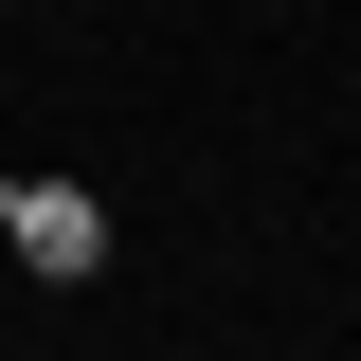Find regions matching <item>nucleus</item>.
<instances>
[{
  "label": "nucleus",
  "mask_w": 361,
  "mask_h": 361,
  "mask_svg": "<svg viewBox=\"0 0 361 361\" xmlns=\"http://www.w3.org/2000/svg\"><path fill=\"white\" fill-rule=\"evenodd\" d=\"M0 253L73 289V271H109V199H90V180H18V235H0Z\"/></svg>",
  "instance_id": "f257e3e1"
}]
</instances>
